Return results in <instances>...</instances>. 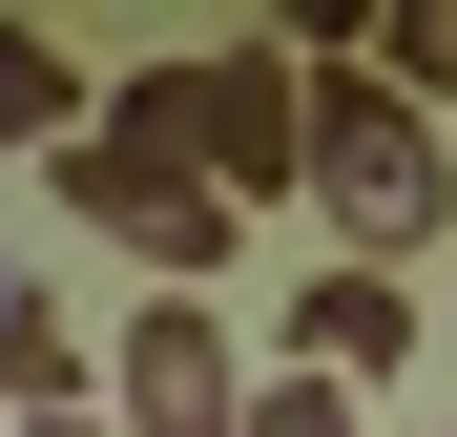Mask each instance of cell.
Segmentation results:
<instances>
[{
	"label": "cell",
	"mask_w": 457,
	"mask_h": 437,
	"mask_svg": "<svg viewBox=\"0 0 457 437\" xmlns=\"http://www.w3.org/2000/svg\"><path fill=\"white\" fill-rule=\"evenodd\" d=\"M291 375H333V396H395L416 375V271H291Z\"/></svg>",
	"instance_id": "cell-5"
},
{
	"label": "cell",
	"mask_w": 457,
	"mask_h": 437,
	"mask_svg": "<svg viewBox=\"0 0 457 437\" xmlns=\"http://www.w3.org/2000/svg\"><path fill=\"white\" fill-rule=\"evenodd\" d=\"M374 84L416 125H457V0H395V21H374Z\"/></svg>",
	"instance_id": "cell-7"
},
{
	"label": "cell",
	"mask_w": 457,
	"mask_h": 437,
	"mask_svg": "<svg viewBox=\"0 0 457 437\" xmlns=\"http://www.w3.org/2000/svg\"><path fill=\"white\" fill-rule=\"evenodd\" d=\"M42 188L84 208L104 250H145V271H167V291H208L228 250H250V230H228V208H208V167H187V146H167V105H145V63H125V84L84 105V146H42Z\"/></svg>",
	"instance_id": "cell-2"
},
{
	"label": "cell",
	"mask_w": 457,
	"mask_h": 437,
	"mask_svg": "<svg viewBox=\"0 0 457 437\" xmlns=\"http://www.w3.org/2000/svg\"><path fill=\"white\" fill-rule=\"evenodd\" d=\"M145 105H167V146L208 167L228 230H270V208L312 188V84H291V42H187V63H145Z\"/></svg>",
	"instance_id": "cell-3"
},
{
	"label": "cell",
	"mask_w": 457,
	"mask_h": 437,
	"mask_svg": "<svg viewBox=\"0 0 457 437\" xmlns=\"http://www.w3.org/2000/svg\"><path fill=\"white\" fill-rule=\"evenodd\" d=\"M104 437H250V354H228L208 291H145L104 354Z\"/></svg>",
	"instance_id": "cell-4"
},
{
	"label": "cell",
	"mask_w": 457,
	"mask_h": 437,
	"mask_svg": "<svg viewBox=\"0 0 457 437\" xmlns=\"http://www.w3.org/2000/svg\"><path fill=\"white\" fill-rule=\"evenodd\" d=\"M416 437H457V416H416Z\"/></svg>",
	"instance_id": "cell-9"
},
{
	"label": "cell",
	"mask_w": 457,
	"mask_h": 437,
	"mask_svg": "<svg viewBox=\"0 0 457 437\" xmlns=\"http://www.w3.org/2000/svg\"><path fill=\"white\" fill-rule=\"evenodd\" d=\"M291 84H312V230H353V271H416L436 230H457V167H436V125L374 84V63H291Z\"/></svg>",
	"instance_id": "cell-1"
},
{
	"label": "cell",
	"mask_w": 457,
	"mask_h": 437,
	"mask_svg": "<svg viewBox=\"0 0 457 437\" xmlns=\"http://www.w3.org/2000/svg\"><path fill=\"white\" fill-rule=\"evenodd\" d=\"M0 146H84V42L62 21H0Z\"/></svg>",
	"instance_id": "cell-6"
},
{
	"label": "cell",
	"mask_w": 457,
	"mask_h": 437,
	"mask_svg": "<svg viewBox=\"0 0 457 437\" xmlns=\"http://www.w3.org/2000/svg\"><path fill=\"white\" fill-rule=\"evenodd\" d=\"M250 437H374V416H353L333 375H250Z\"/></svg>",
	"instance_id": "cell-8"
}]
</instances>
